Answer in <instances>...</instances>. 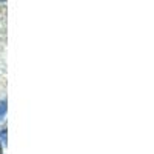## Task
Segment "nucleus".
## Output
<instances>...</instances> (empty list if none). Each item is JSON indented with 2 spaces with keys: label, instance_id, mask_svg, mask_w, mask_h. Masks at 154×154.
Instances as JSON below:
<instances>
[{
  "label": "nucleus",
  "instance_id": "obj_1",
  "mask_svg": "<svg viewBox=\"0 0 154 154\" xmlns=\"http://www.w3.org/2000/svg\"><path fill=\"white\" fill-rule=\"evenodd\" d=\"M5 112H6V102L2 100V102H0V119L5 116Z\"/></svg>",
  "mask_w": 154,
  "mask_h": 154
},
{
  "label": "nucleus",
  "instance_id": "obj_2",
  "mask_svg": "<svg viewBox=\"0 0 154 154\" xmlns=\"http://www.w3.org/2000/svg\"><path fill=\"white\" fill-rule=\"evenodd\" d=\"M0 154H2V146H0Z\"/></svg>",
  "mask_w": 154,
  "mask_h": 154
}]
</instances>
